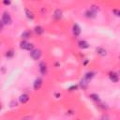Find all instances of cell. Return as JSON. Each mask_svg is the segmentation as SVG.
I'll list each match as a JSON object with an SVG mask.
<instances>
[{"label":"cell","mask_w":120,"mask_h":120,"mask_svg":"<svg viewBox=\"0 0 120 120\" xmlns=\"http://www.w3.org/2000/svg\"><path fill=\"white\" fill-rule=\"evenodd\" d=\"M78 45H79V47H80L81 49H87V48L89 47L88 42H86L85 40H80V41L78 42Z\"/></svg>","instance_id":"cell-11"},{"label":"cell","mask_w":120,"mask_h":120,"mask_svg":"<svg viewBox=\"0 0 120 120\" xmlns=\"http://www.w3.org/2000/svg\"><path fill=\"white\" fill-rule=\"evenodd\" d=\"M77 87H78L77 85H72V86H70V87L68 88V90H69V91H74V90L77 89Z\"/></svg>","instance_id":"cell-23"},{"label":"cell","mask_w":120,"mask_h":120,"mask_svg":"<svg viewBox=\"0 0 120 120\" xmlns=\"http://www.w3.org/2000/svg\"><path fill=\"white\" fill-rule=\"evenodd\" d=\"M4 24H6V25H9V24H11L12 23V19H11V17H10V14L8 13V12H7V11H5V12H3V14H2V21H1Z\"/></svg>","instance_id":"cell-1"},{"label":"cell","mask_w":120,"mask_h":120,"mask_svg":"<svg viewBox=\"0 0 120 120\" xmlns=\"http://www.w3.org/2000/svg\"><path fill=\"white\" fill-rule=\"evenodd\" d=\"M24 12H25V15H26V17L29 19V20H33L34 19V14H33V12L30 10V9H28V8H24Z\"/></svg>","instance_id":"cell-12"},{"label":"cell","mask_w":120,"mask_h":120,"mask_svg":"<svg viewBox=\"0 0 120 120\" xmlns=\"http://www.w3.org/2000/svg\"><path fill=\"white\" fill-rule=\"evenodd\" d=\"M41 54H42V52H41V51L39 49H34L33 51L30 52V56L34 60H38L40 58Z\"/></svg>","instance_id":"cell-3"},{"label":"cell","mask_w":120,"mask_h":120,"mask_svg":"<svg viewBox=\"0 0 120 120\" xmlns=\"http://www.w3.org/2000/svg\"><path fill=\"white\" fill-rule=\"evenodd\" d=\"M62 11L60 10V9H56L55 11H54V13H53V16H54V18L55 19H57V20H59V19H61L62 18Z\"/></svg>","instance_id":"cell-13"},{"label":"cell","mask_w":120,"mask_h":120,"mask_svg":"<svg viewBox=\"0 0 120 120\" xmlns=\"http://www.w3.org/2000/svg\"><path fill=\"white\" fill-rule=\"evenodd\" d=\"M13 55H14V52H13L12 50H8V51H7V52H6V56H7L8 58H11V57H13Z\"/></svg>","instance_id":"cell-19"},{"label":"cell","mask_w":120,"mask_h":120,"mask_svg":"<svg viewBox=\"0 0 120 120\" xmlns=\"http://www.w3.org/2000/svg\"><path fill=\"white\" fill-rule=\"evenodd\" d=\"M80 85H81V87H82V89H86V87H87V85H88V82H87V81H86L85 79H83V80L81 81Z\"/></svg>","instance_id":"cell-16"},{"label":"cell","mask_w":120,"mask_h":120,"mask_svg":"<svg viewBox=\"0 0 120 120\" xmlns=\"http://www.w3.org/2000/svg\"><path fill=\"white\" fill-rule=\"evenodd\" d=\"M96 12H94L93 10H91V9H88V10H86L85 12H84V16L86 17V18H90V19H93V18H95L96 17Z\"/></svg>","instance_id":"cell-9"},{"label":"cell","mask_w":120,"mask_h":120,"mask_svg":"<svg viewBox=\"0 0 120 120\" xmlns=\"http://www.w3.org/2000/svg\"><path fill=\"white\" fill-rule=\"evenodd\" d=\"M119 58H120V56H119Z\"/></svg>","instance_id":"cell-25"},{"label":"cell","mask_w":120,"mask_h":120,"mask_svg":"<svg viewBox=\"0 0 120 120\" xmlns=\"http://www.w3.org/2000/svg\"><path fill=\"white\" fill-rule=\"evenodd\" d=\"M28 100H29V97H28L27 94H22V95H21L19 97V101L21 103H22V104H25Z\"/></svg>","instance_id":"cell-8"},{"label":"cell","mask_w":120,"mask_h":120,"mask_svg":"<svg viewBox=\"0 0 120 120\" xmlns=\"http://www.w3.org/2000/svg\"><path fill=\"white\" fill-rule=\"evenodd\" d=\"M42 85V80L40 78H37L34 82V84H33V87L35 90H38Z\"/></svg>","instance_id":"cell-4"},{"label":"cell","mask_w":120,"mask_h":120,"mask_svg":"<svg viewBox=\"0 0 120 120\" xmlns=\"http://www.w3.org/2000/svg\"><path fill=\"white\" fill-rule=\"evenodd\" d=\"M39 71L42 75H45L47 73V65L45 64V62L39 63Z\"/></svg>","instance_id":"cell-6"},{"label":"cell","mask_w":120,"mask_h":120,"mask_svg":"<svg viewBox=\"0 0 120 120\" xmlns=\"http://www.w3.org/2000/svg\"><path fill=\"white\" fill-rule=\"evenodd\" d=\"M112 13H113L115 16L120 17V9H118V8H114V9H112Z\"/></svg>","instance_id":"cell-21"},{"label":"cell","mask_w":120,"mask_h":120,"mask_svg":"<svg viewBox=\"0 0 120 120\" xmlns=\"http://www.w3.org/2000/svg\"><path fill=\"white\" fill-rule=\"evenodd\" d=\"M96 52H97L98 54H99V55H101V56H105V55L107 54L106 50L103 49V48H101V47H97V48H96Z\"/></svg>","instance_id":"cell-10"},{"label":"cell","mask_w":120,"mask_h":120,"mask_svg":"<svg viewBox=\"0 0 120 120\" xmlns=\"http://www.w3.org/2000/svg\"><path fill=\"white\" fill-rule=\"evenodd\" d=\"M72 32H73V35L74 36H79L80 34H81V27L77 24V23H75V24H73V27H72Z\"/></svg>","instance_id":"cell-7"},{"label":"cell","mask_w":120,"mask_h":120,"mask_svg":"<svg viewBox=\"0 0 120 120\" xmlns=\"http://www.w3.org/2000/svg\"><path fill=\"white\" fill-rule=\"evenodd\" d=\"M35 32H36L38 35H41V34L44 32V30H43V28H42L41 26L38 25V26H36V27H35Z\"/></svg>","instance_id":"cell-15"},{"label":"cell","mask_w":120,"mask_h":120,"mask_svg":"<svg viewBox=\"0 0 120 120\" xmlns=\"http://www.w3.org/2000/svg\"><path fill=\"white\" fill-rule=\"evenodd\" d=\"M90 9L93 10L94 12H96V13H97V11H99V10H100L99 7H98V6H96V5H92L91 8H90Z\"/></svg>","instance_id":"cell-20"},{"label":"cell","mask_w":120,"mask_h":120,"mask_svg":"<svg viewBox=\"0 0 120 120\" xmlns=\"http://www.w3.org/2000/svg\"><path fill=\"white\" fill-rule=\"evenodd\" d=\"M94 75H95V73L94 72H92V71H90V72H87L85 75H84V79L87 81V82H89L93 77H94Z\"/></svg>","instance_id":"cell-14"},{"label":"cell","mask_w":120,"mask_h":120,"mask_svg":"<svg viewBox=\"0 0 120 120\" xmlns=\"http://www.w3.org/2000/svg\"><path fill=\"white\" fill-rule=\"evenodd\" d=\"M89 98H90L91 99L95 100V101H99V96H98V94H91V95L89 96Z\"/></svg>","instance_id":"cell-17"},{"label":"cell","mask_w":120,"mask_h":120,"mask_svg":"<svg viewBox=\"0 0 120 120\" xmlns=\"http://www.w3.org/2000/svg\"><path fill=\"white\" fill-rule=\"evenodd\" d=\"M109 78L112 82H117L119 81V76L115 72H110L109 73Z\"/></svg>","instance_id":"cell-5"},{"label":"cell","mask_w":120,"mask_h":120,"mask_svg":"<svg viewBox=\"0 0 120 120\" xmlns=\"http://www.w3.org/2000/svg\"><path fill=\"white\" fill-rule=\"evenodd\" d=\"M20 47L22 50H26V51H30V52L34 50V45L32 43H29V42L25 41V40H23L20 43Z\"/></svg>","instance_id":"cell-2"},{"label":"cell","mask_w":120,"mask_h":120,"mask_svg":"<svg viewBox=\"0 0 120 120\" xmlns=\"http://www.w3.org/2000/svg\"><path fill=\"white\" fill-rule=\"evenodd\" d=\"M22 39H27L28 38H30V33L28 32V31H25V32H23L22 34Z\"/></svg>","instance_id":"cell-18"},{"label":"cell","mask_w":120,"mask_h":120,"mask_svg":"<svg viewBox=\"0 0 120 120\" xmlns=\"http://www.w3.org/2000/svg\"><path fill=\"white\" fill-rule=\"evenodd\" d=\"M14 106H17V102L15 100H12L10 102V107H14Z\"/></svg>","instance_id":"cell-24"},{"label":"cell","mask_w":120,"mask_h":120,"mask_svg":"<svg viewBox=\"0 0 120 120\" xmlns=\"http://www.w3.org/2000/svg\"><path fill=\"white\" fill-rule=\"evenodd\" d=\"M2 3H3V5H5V6H8V5H10V1H7V0H3L2 1Z\"/></svg>","instance_id":"cell-22"}]
</instances>
